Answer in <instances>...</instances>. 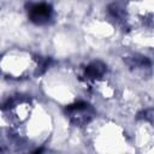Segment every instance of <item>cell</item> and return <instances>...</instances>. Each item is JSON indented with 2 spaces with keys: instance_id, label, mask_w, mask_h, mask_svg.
<instances>
[{
  "instance_id": "obj_1",
  "label": "cell",
  "mask_w": 154,
  "mask_h": 154,
  "mask_svg": "<svg viewBox=\"0 0 154 154\" xmlns=\"http://www.w3.org/2000/svg\"><path fill=\"white\" fill-rule=\"evenodd\" d=\"M29 17L30 19L36 23V24H43L46 22H48V19L51 18L52 14V7L48 4H32L30 5L29 10Z\"/></svg>"
},
{
  "instance_id": "obj_2",
  "label": "cell",
  "mask_w": 154,
  "mask_h": 154,
  "mask_svg": "<svg viewBox=\"0 0 154 154\" xmlns=\"http://www.w3.org/2000/svg\"><path fill=\"white\" fill-rule=\"evenodd\" d=\"M105 70H106V67H105V65H103L102 63L95 61V63L90 64V65L85 69V76H87L88 78L94 79V78H97V77L102 76V75L105 73Z\"/></svg>"
}]
</instances>
